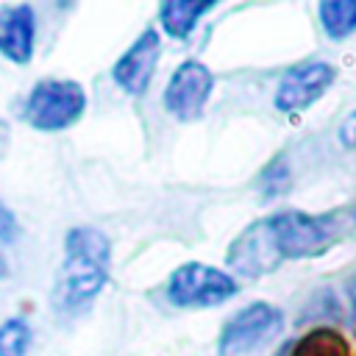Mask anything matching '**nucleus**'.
<instances>
[{
    "label": "nucleus",
    "instance_id": "obj_10",
    "mask_svg": "<svg viewBox=\"0 0 356 356\" xmlns=\"http://www.w3.org/2000/svg\"><path fill=\"white\" fill-rule=\"evenodd\" d=\"M33 8L14 6L3 11L0 22V53L17 64H25L33 53Z\"/></svg>",
    "mask_w": 356,
    "mask_h": 356
},
{
    "label": "nucleus",
    "instance_id": "obj_5",
    "mask_svg": "<svg viewBox=\"0 0 356 356\" xmlns=\"http://www.w3.org/2000/svg\"><path fill=\"white\" fill-rule=\"evenodd\" d=\"M284 325V317L275 306L259 300L245 309H239L220 331V356H242L264 342H270Z\"/></svg>",
    "mask_w": 356,
    "mask_h": 356
},
{
    "label": "nucleus",
    "instance_id": "obj_9",
    "mask_svg": "<svg viewBox=\"0 0 356 356\" xmlns=\"http://www.w3.org/2000/svg\"><path fill=\"white\" fill-rule=\"evenodd\" d=\"M159 33L156 31H145L136 36V42L117 58L111 75L117 81L120 89H125L128 95H142L150 86V78L156 72V61H159Z\"/></svg>",
    "mask_w": 356,
    "mask_h": 356
},
{
    "label": "nucleus",
    "instance_id": "obj_14",
    "mask_svg": "<svg viewBox=\"0 0 356 356\" xmlns=\"http://www.w3.org/2000/svg\"><path fill=\"white\" fill-rule=\"evenodd\" d=\"M289 181H292V175H289L286 159L278 156V159H273V161L261 170V175H259V189H261L264 197H275V195H284V192L289 189Z\"/></svg>",
    "mask_w": 356,
    "mask_h": 356
},
{
    "label": "nucleus",
    "instance_id": "obj_11",
    "mask_svg": "<svg viewBox=\"0 0 356 356\" xmlns=\"http://www.w3.org/2000/svg\"><path fill=\"white\" fill-rule=\"evenodd\" d=\"M211 8H214L211 0H167L159 11V19H161V28L167 31V36L184 39L195 31L197 19Z\"/></svg>",
    "mask_w": 356,
    "mask_h": 356
},
{
    "label": "nucleus",
    "instance_id": "obj_21",
    "mask_svg": "<svg viewBox=\"0 0 356 356\" xmlns=\"http://www.w3.org/2000/svg\"><path fill=\"white\" fill-rule=\"evenodd\" d=\"M350 220H353V225H356V206L350 209Z\"/></svg>",
    "mask_w": 356,
    "mask_h": 356
},
{
    "label": "nucleus",
    "instance_id": "obj_3",
    "mask_svg": "<svg viewBox=\"0 0 356 356\" xmlns=\"http://www.w3.org/2000/svg\"><path fill=\"white\" fill-rule=\"evenodd\" d=\"M83 108H86V95L81 83L47 78L28 92L22 117L36 131H64L81 120Z\"/></svg>",
    "mask_w": 356,
    "mask_h": 356
},
{
    "label": "nucleus",
    "instance_id": "obj_18",
    "mask_svg": "<svg viewBox=\"0 0 356 356\" xmlns=\"http://www.w3.org/2000/svg\"><path fill=\"white\" fill-rule=\"evenodd\" d=\"M8 142H11V134H8V125L0 120V159L6 156V150H8Z\"/></svg>",
    "mask_w": 356,
    "mask_h": 356
},
{
    "label": "nucleus",
    "instance_id": "obj_4",
    "mask_svg": "<svg viewBox=\"0 0 356 356\" xmlns=\"http://www.w3.org/2000/svg\"><path fill=\"white\" fill-rule=\"evenodd\" d=\"M234 295H236L234 278L228 273L200 264V261L181 264L167 281V298L181 309L220 306Z\"/></svg>",
    "mask_w": 356,
    "mask_h": 356
},
{
    "label": "nucleus",
    "instance_id": "obj_17",
    "mask_svg": "<svg viewBox=\"0 0 356 356\" xmlns=\"http://www.w3.org/2000/svg\"><path fill=\"white\" fill-rule=\"evenodd\" d=\"M345 295H348V303H350V314L356 320V273L345 281Z\"/></svg>",
    "mask_w": 356,
    "mask_h": 356
},
{
    "label": "nucleus",
    "instance_id": "obj_6",
    "mask_svg": "<svg viewBox=\"0 0 356 356\" xmlns=\"http://www.w3.org/2000/svg\"><path fill=\"white\" fill-rule=\"evenodd\" d=\"M334 83V67L328 61H306L289 67L275 89V108L284 114L306 111Z\"/></svg>",
    "mask_w": 356,
    "mask_h": 356
},
{
    "label": "nucleus",
    "instance_id": "obj_15",
    "mask_svg": "<svg viewBox=\"0 0 356 356\" xmlns=\"http://www.w3.org/2000/svg\"><path fill=\"white\" fill-rule=\"evenodd\" d=\"M339 142H342L348 150H353V153H356V111H353V114H348V117H345V122L339 125Z\"/></svg>",
    "mask_w": 356,
    "mask_h": 356
},
{
    "label": "nucleus",
    "instance_id": "obj_13",
    "mask_svg": "<svg viewBox=\"0 0 356 356\" xmlns=\"http://www.w3.org/2000/svg\"><path fill=\"white\" fill-rule=\"evenodd\" d=\"M31 348V328L22 317H11L0 325V356H25Z\"/></svg>",
    "mask_w": 356,
    "mask_h": 356
},
{
    "label": "nucleus",
    "instance_id": "obj_12",
    "mask_svg": "<svg viewBox=\"0 0 356 356\" xmlns=\"http://www.w3.org/2000/svg\"><path fill=\"white\" fill-rule=\"evenodd\" d=\"M320 22L331 39H345L356 31V0L320 3Z\"/></svg>",
    "mask_w": 356,
    "mask_h": 356
},
{
    "label": "nucleus",
    "instance_id": "obj_2",
    "mask_svg": "<svg viewBox=\"0 0 356 356\" xmlns=\"http://www.w3.org/2000/svg\"><path fill=\"white\" fill-rule=\"evenodd\" d=\"M267 220H270V231H273L281 261L320 256L339 239V225L334 222L337 220L334 214L317 217L306 211H281Z\"/></svg>",
    "mask_w": 356,
    "mask_h": 356
},
{
    "label": "nucleus",
    "instance_id": "obj_16",
    "mask_svg": "<svg viewBox=\"0 0 356 356\" xmlns=\"http://www.w3.org/2000/svg\"><path fill=\"white\" fill-rule=\"evenodd\" d=\"M17 236V220L14 214L0 203V242H11Z\"/></svg>",
    "mask_w": 356,
    "mask_h": 356
},
{
    "label": "nucleus",
    "instance_id": "obj_8",
    "mask_svg": "<svg viewBox=\"0 0 356 356\" xmlns=\"http://www.w3.org/2000/svg\"><path fill=\"white\" fill-rule=\"evenodd\" d=\"M228 264L245 275V278H261L273 270H278L281 256H278V248H275V239H273V231H270V220H259L253 225H248L228 248Z\"/></svg>",
    "mask_w": 356,
    "mask_h": 356
},
{
    "label": "nucleus",
    "instance_id": "obj_19",
    "mask_svg": "<svg viewBox=\"0 0 356 356\" xmlns=\"http://www.w3.org/2000/svg\"><path fill=\"white\" fill-rule=\"evenodd\" d=\"M6 273H8V264H6V259H3V256H0V278H3V275H6Z\"/></svg>",
    "mask_w": 356,
    "mask_h": 356
},
{
    "label": "nucleus",
    "instance_id": "obj_20",
    "mask_svg": "<svg viewBox=\"0 0 356 356\" xmlns=\"http://www.w3.org/2000/svg\"><path fill=\"white\" fill-rule=\"evenodd\" d=\"M289 350H292V345H286V348H284V350H281L278 356H289Z\"/></svg>",
    "mask_w": 356,
    "mask_h": 356
},
{
    "label": "nucleus",
    "instance_id": "obj_1",
    "mask_svg": "<svg viewBox=\"0 0 356 356\" xmlns=\"http://www.w3.org/2000/svg\"><path fill=\"white\" fill-rule=\"evenodd\" d=\"M111 245L108 236L97 228L81 225L72 228L64 239V264L56 284V298L67 309H78L89 303L108 278Z\"/></svg>",
    "mask_w": 356,
    "mask_h": 356
},
{
    "label": "nucleus",
    "instance_id": "obj_7",
    "mask_svg": "<svg viewBox=\"0 0 356 356\" xmlns=\"http://www.w3.org/2000/svg\"><path fill=\"white\" fill-rule=\"evenodd\" d=\"M214 89V78H211V70L200 61H184L170 83H167V92H164V108L175 117V120H197L209 95Z\"/></svg>",
    "mask_w": 356,
    "mask_h": 356
},
{
    "label": "nucleus",
    "instance_id": "obj_22",
    "mask_svg": "<svg viewBox=\"0 0 356 356\" xmlns=\"http://www.w3.org/2000/svg\"><path fill=\"white\" fill-rule=\"evenodd\" d=\"M0 22H3V11H0Z\"/></svg>",
    "mask_w": 356,
    "mask_h": 356
}]
</instances>
